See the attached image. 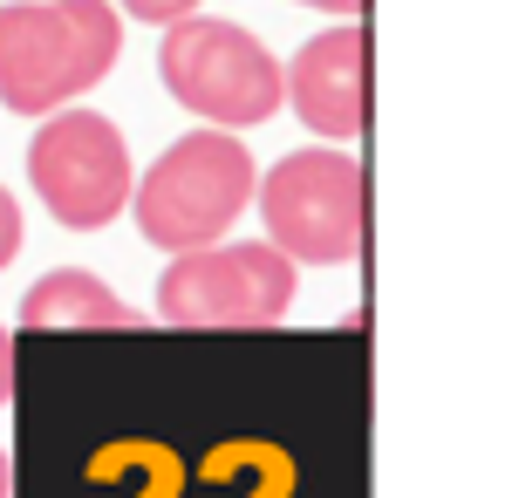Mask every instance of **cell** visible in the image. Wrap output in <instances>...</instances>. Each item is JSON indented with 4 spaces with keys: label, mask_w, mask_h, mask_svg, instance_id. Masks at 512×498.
Listing matches in <instances>:
<instances>
[{
    "label": "cell",
    "mask_w": 512,
    "mask_h": 498,
    "mask_svg": "<svg viewBox=\"0 0 512 498\" xmlns=\"http://www.w3.org/2000/svg\"><path fill=\"white\" fill-rule=\"evenodd\" d=\"M123 55L110 0H0V110L48 116L82 103Z\"/></svg>",
    "instance_id": "cell-1"
},
{
    "label": "cell",
    "mask_w": 512,
    "mask_h": 498,
    "mask_svg": "<svg viewBox=\"0 0 512 498\" xmlns=\"http://www.w3.org/2000/svg\"><path fill=\"white\" fill-rule=\"evenodd\" d=\"M253 185H260V164L246 151L239 130H192L178 137L171 151L130 185V205H137V232L164 246V253H185V246H212L239 226V212L253 205Z\"/></svg>",
    "instance_id": "cell-2"
},
{
    "label": "cell",
    "mask_w": 512,
    "mask_h": 498,
    "mask_svg": "<svg viewBox=\"0 0 512 498\" xmlns=\"http://www.w3.org/2000/svg\"><path fill=\"white\" fill-rule=\"evenodd\" d=\"M294 287L301 267L267 246H185L171 253V267L158 273V321L178 335H267L294 314Z\"/></svg>",
    "instance_id": "cell-3"
},
{
    "label": "cell",
    "mask_w": 512,
    "mask_h": 498,
    "mask_svg": "<svg viewBox=\"0 0 512 498\" xmlns=\"http://www.w3.org/2000/svg\"><path fill=\"white\" fill-rule=\"evenodd\" d=\"M158 76L178 110L212 130H253L280 110V55L253 28L219 14H178L164 21Z\"/></svg>",
    "instance_id": "cell-4"
},
{
    "label": "cell",
    "mask_w": 512,
    "mask_h": 498,
    "mask_svg": "<svg viewBox=\"0 0 512 498\" xmlns=\"http://www.w3.org/2000/svg\"><path fill=\"white\" fill-rule=\"evenodd\" d=\"M253 205L267 219V239L294 267H349L355 253H362L369 185H362V164L342 144L287 151L253 185Z\"/></svg>",
    "instance_id": "cell-5"
},
{
    "label": "cell",
    "mask_w": 512,
    "mask_h": 498,
    "mask_svg": "<svg viewBox=\"0 0 512 498\" xmlns=\"http://www.w3.org/2000/svg\"><path fill=\"white\" fill-rule=\"evenodd\" d=\"M28 185L41 192L48 219L69 232H103L110 219L130 212V144L103 110H48L41 130L28 137Z\"/></svg>",
    "instance_id": "cell-6"
},
{
    "label": "cell",
    "mask_w": 512,
    "mask_h": 498,
    "mask_svg": "<svg viewBox=\"0 0 512 498\" xmlns=\"http://www.w3.org/2000/svg\"><path fill=\"white\" fill-rule=\"evenodd\" d=\"M280 103L328 137V144H355L369 130V28H321L315 41L294 48V62H280Z\"/></svg>",
    "instance_id": "cell-7"
},
{
    "label": "cell",
    "mask_w": 512,
    "mask_h": 498,
    "mask_svg": "<svg viewBox=\"0 0 512 498\" xmlns=\"http://www.w3.org/2000/svg\"><path fill=\"white\" fill-rule=\"evenodd\" d=\"M21 328H28V335H137V328H151V314L130 307L117 287L96 280V273L55 267L21 294Z\"/></svg>",
    "instance_id": "cell-8"
},
{
    "label": "cell",
    "mask_w": 512,
    "mask_h": 498,
    "mask_svg": "<svg viewBox=\"0 0 512 498\" xmlns=\"http://www.w3.org/2000/svg\"><path fill=\"white\" fill-rule=\"evenodd\" d=\"M21 246H28V219H21V198L0 185V273L21 260Z\"/></svg>",
    "instance_id": "cell-9"
},
{
    "label": "cell",
    "mask_w": 512,
    "mask_h": 498,
    "mask_svg": "<svg viewBox=\"0 0 512 498\" xmlns=\"http://www.w3.org/2000/svg\"><path fill=\"white\" fill-rule=\"evenodd\" d=\"M117 14H130V21H151V28H164V21H178V14H198V0H110Z\"/></svg>",
    "instance_id": "cell-10"
},
{
    "label": "cell",
    "mask_w": 512,
    "mask_h": 498,
    "mask_svg": "<svg viewBox=\"0 0 512 498\" xmlns=\"http://www.w3.org/2000/svg\"><path fill=\"white\" fill-rule=\"evenodd\" d=\"M301 7H315V14H335V21H362V7H369V0H301Z\"/></svg>",
    "instance_id": "cell-11"
},
{
    "label": "cell",
    "mask_w": 512,
    "mask_h": 498,
    "mask_svg": "<svg viewBox=\"0 0 512 498\" xmlns=\"http://www.w3.org/2000/svg\"><path fill=\"white\" fill-rule=\"evenodd\" d=\"M7 389H14V342H7V328H0V403H7Z\"/></svg>",
    "instance_id": "cell-12"
},
{
    "label": "cell",
    "mask_w": 512,
    "mask_h": 498,
    "mask_svg": "<svg viewBox=\"0 0 512 498\" xmlns=\"http://www.w3.org/2000/svg\"><path fill=\"white\" fill-rule=\"evenodd\" d=\"M0 498H7V451H0Z\"/></svg>",
    "instance_id": "cell-13"
}]
</instances>
